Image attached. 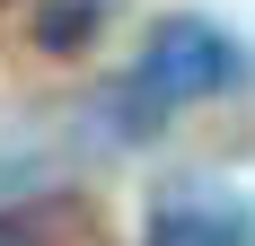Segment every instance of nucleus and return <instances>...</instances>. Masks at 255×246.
Listing matches in <instances>:
<instances>
[{
	"mask_svg": "<svg viewBox=\"0 0 255 246\" xmlns=\"http://www.w3.org/2000/svg\"><path fill=\"white\" fill-rule=\"evenodd\" d=\"M238 79H247V44H238L229 26H211V18H158L150 44H141V62H132L124 88H115V123H124V132H158V123L185 115V106L229 97Z\"/></svg>",
	"mask_w": 255,
	"mask_h": 246,
	"instance_id": "1",
	"label": "nucleus"
},
{
	"mask_svg": "<svg viewBox=\"0 0 255 246\" xmlns=\"http://www.w3.org/2000/svg\"><path fill=\"white\" fill-rule=\"evenodd\" d=\"M141 246H255V202L229 194V185H167L150 202V229Z\"/></svg>",
	"mask_w": 255,
	"mask_h": 246,
	"instance_id": "2",
	"label": "nucleus"
},
{
	"mask_svg": "<svg viewBox=\"0 0 255 246\" xmlns=\"http://www.w3.org/2000/svg\"><path fill=\"white\" fill-rule=\"evenodd\" d=\"M0 246H115V238H106L97 202L44 194V202H9L0 211Z\"/></svg>",
	"mask_w": 255,
	"mask_h": 246,
	"instance_id": "3",
	"label": "nucleus"
},
{
	"mask_svg": "<svg viewBox=\"0 0 255 246\" xmlns=\"http://www.w3.org/2000/svg\"><path fill=\"white\" fill-rule=\"evenodd\" d=\"M97 26H106V0H44L35 9V44L44 53H79Z\"/></svg>",
	"mask_w": 255,
	"mask_h": 246,
	"instance_id": "4",
	"label": "nucleus"
}]
</instances>
